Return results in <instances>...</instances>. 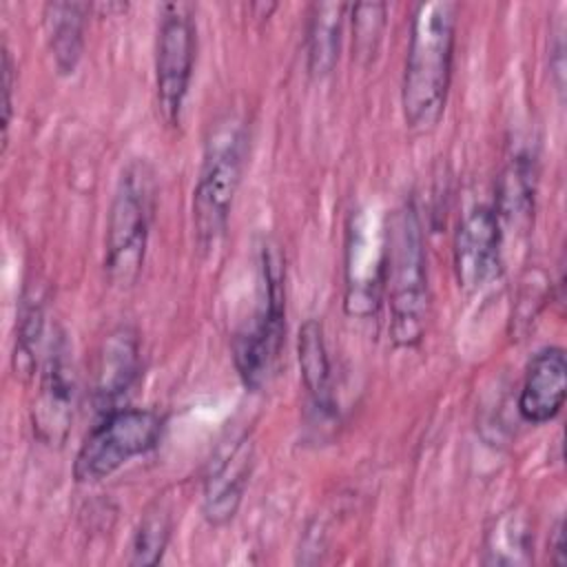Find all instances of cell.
Wrapping results in <instances>:
<instances>
[{
	"mask_svg": "<svg viewBox=\"0 0 567 567\" xmlns=\"http://www.w3.org/2000/svg\"><path fill=\"white\" fill-rule=\"evenodd\" d=\"M297 361L315 423H332L337 419V403L321 321L308 319L301 323L297 334Z\"/></svg>",
	"mask_w": 567,
	"mask_h": 567,
	"instance_id": "14",
	"label": "cell"
},
{
	"mask_svg": "<svg viewBox=\"0 0 567 567\" xmlns=\"http://www.w3.org/2000/svg\"><path fill=\"white\" fill-rule=\"evenodd\" d=\"M567 394V359L558 346L540 348L527 363L520 394L518 414L525 423L543 425L554 421Z\"/></svg>",
	"mask_w": 567,
	"mask_h": 567,
	"instance_id": "13",
	"label": "cell"
},
{
	"mask_svg": "<svg viewBox=\"0 0 567 567\" xmlns=\"http://www.w3.org/2000/svg\"><path fill=\"white\" fill-rule=\"evenodd\" d=\"M173 534V514L164 501H155L142 514L128 547V565L153 567L164 558Z\"/></svg>",
	"mask_w": 567,
	"mask_h": 567,
	"instance_id": "19",
	"label": "cell"
},
{
	"mask_svg": "<svg viewBox=\"0 0 567 567\" xmlns=\"http://www.w3.org/2000/svg\"><path fill=\"white\" fill-rule=\"evenodd\" d=\"M75 374L64 332L58 330L42 361L38 392L31 408L33 434L49 447H62L75 412Z\"/></svg>",
	"mask_w": 567,
	"mask_h": 567,
	"instance_id": "10",
	"label": "cell"
},
{
	"mask_svg": "<svg viewBox=\"0 0 567 567\" xmlns=\"http://www.w3.org/2000/svg\"><path fill=\"white\" fill-rule=\"evenodd\" d=\"M549 69L554 75L556 91H565V27L558 24L551 31V44H549Z\"/></svg>",
	"mask_w": 567,
	"mask_h": 567,
	"instance_id": "23",
	"label": "cell"
},
{
	"mask_svg": "<svg viewBox=\"0 0 567 567\" xmlns=\"http://www.w3.org/2000/svg\"><path fill=\"white\" fill-rule=\"evenodd\" d=\"M458 4L419 2L410 18V38L401 78V109L410 131L436 128L445 113L456 44Z\"/></svg>",
	"mask_w": 567,
	"mask_h": 567,
	"instance_id": "1",
	"label": "cell"
},
{
	"mask_svg": "<svg viewBox=\"0 0 567 567\" xmlns=\"http://www.w3.org/2000/svg\"><path fill=\"white\" fill-rule=\"evenodd\" d=\"M255 465V447L248 434L230 436L213 454L202 485V514L221 527L230 523L244 501Z\"/></svg>",
	"mask_w": 567,
	"mask_h": 567,
	"instance_id": "11",
	"label": "cell"
},
{
	"mask_svg": "<svg viewBox=\"0 0 567 567\" xmlns=\"http://www.w3.org/2000/svg\"><path fill=\"white\" fill-rule=\"evenodd\" d=\"M155 190V173L144 159L128 162L113 190L104 235V272L122 290L133 288L142 275Z\"/></svg>",
	"mask_w": 567,
	"mask_h": 567,
	"instance_id": "4",
	"label": "cell"
},
{
	"mask_svg": "<svg viewBox=\"0 0 567 567\" xmlns=\"http://www.w3.org/2000/svg\"><path fill=\"white\" fill-rule=\"evenodd\" d=\"M534 558V525L525 509L509 507L492 518L483 534L481 563L496 567L529 565Z\"/></svg>",
	"mask_w": 567,
	"mask_h": 567,
	"instance_id": "16",
	"label": "cell"
},
{
	"mask_svg": "<svg viewBox=\"0 0 567 567\" xmlns=\"http://www.w3.org/2000/svg\"><path fill=\"white\" fill-rule=\"evenodd\" d=\"M388 334L396 348H416L423 341L430 286L423 226L414 199H405L385 221Z\"/></svg>",
	"mask_w": 567,
	"mask_h": 567,
	"instance_id": "2",
	"label": "cell"
},
{
	"mask_svg": "<svg viewBox=\"0 0 567 567\" xmlns=\"http://www.w3.org/2000/svg\"><path fill=\"white\" fill-rule=\"evenodd\" d=\"M352 20V58L361 66H370L379 53L385 22L388 4L385 2H357L350 7Z\"/></svg>",
	"mask_w": 567,
	"mask_h": 567,
	"instance_id": "20",
	"label": "cell"
},
{
	"mask_svg": "<svg viewBox=\"0 0 567 567\" xmlns=\"http://www.w3.org/2000/svg\"><path fill=\"white\" fill-rule=\"evenodd\" d=\"M536 184H538L536 153L529 146L514 148L496 179L494 213L501 226L525 228L529 224L534 215Z\"/></svg>",
	"mask_w": 567,
	"mask_h": 567,
	"instance_id": "15",
	"label": "cell"
},
{
	"mask_svg": "<svg viewBox=\"0 0 567 567\" xmlns=\"http://www.w3.org/2000/svg\"><path fill=\"white\" fill-rule=\"evenodd\" d=\"M162 430L164 416L155 410L117 408L104 414L73 458V478L78 483H97L113 476L133 458L155 450Z\"/></svg>",
	"mask_w": 567,
	"mask_h": 567,
	"instance_id": "6",
	"label": "cell"
},
{
	"mask_svg": "<svg viewBox=\"0 0 567 567\" xmlns=\"http://www.w3.org/2000/svg\"><path fill=\"white\" fill-rule=\"evenodd\" d=\"M549 554H551V563L554 565H565L567 563V543H565V523L558 520L551 534V543H549Z\"/></svg>",
	"mask_w": 567,
	"mask_h": 567,
	"instance_id": "24",
	"label": "cell"
},
{
	"mask_svg": "<svg viewBox=\"0 0 567 567\" xmlns=\"http://www.w3.org/2000/svg\"><path fill=\"white\" fill-rule=\"evenodd\" d=\"M246 124L237 115L215 120L193 188V235L202 252L215 250L228 228L233 202L241 182Z\"/></svg>",
	"mask_w": 567,
	"mask_h": 567,
	"instance_id": "3",
	"label": "cell"
},
{
	"mask_svg": "<svg viewBox=\"0 0 567 567\" xmlns=\"http://www.w3.org/2000/svg\"><path fill=\"white\" fill-rule=\"evenodd\" d=\"M13 60L4 44L2 49V140H7L11 115H13Z\"/></svg>",
	"mask_w": 567,
	"mask_h": 567,
	"instance_id": "22",
	"label": "cell"
},
{
	"mask_svg": "<svg viewBox=\"0 0 567 567\" xmlns=\"http://www.w3.org/2000/svg\"><path fill=\"white\" fill-rule=\"evenodd\" d=\"M91 7L86 2H47L44 31L47 44L60 75H71L84 51V31Z\"/></svg>",
	"mask_w": 567,
	"mask_h": 567,
	"instance_id": "17",
	"label": "cell"
},
{
	"mask_svg": "<svg viewBox=\"0 0 567 567\" xmlns=\"http://www.w3.org/2000/svg\"><path fill=\"white\" fill-rule=\"evenodd\" d=\"M343 2H315L306 20V66L312 78H326L339 62L346 11Z\"/></svg>",
	"mask_w": 567,
	"mask_h": 567,
	"instance_id": "18",
	"label": "cell"
},
{
	"mask_svg": "<svg viewBox=\"0 0 567 567\" xmlns=\"http://www.w3.org/2000/svg\"><path fill=\"white\" fill-rule=\"evenodd\" d=\"M44 334V308L40 295H24L18 332H16V350H13V368L16 374H31L35 368V352L40 348Z\"/></svg>",
	"mask_w": 567,
	"mask_h": 567,
	"instance_id": "21",
	"label": "cell"
},
{
	"mask_svg": "<svg viewBox=\"0 0 567 567\" xmlns=\"http://www.w3.org/2000/svg\"><path fill=\"white\" fill-rule=\"evenodd\" d=\"M346 290L343 308L350 317L374 315L385 279V224L357 208L346 230Z\"/></svg>",
	"mask_w": 567,
	"mask_h": 567,
	"instance_id": "8",
	"label": "cell"
},
{
	"mask_svg": "<svg viewBox=\"0 0 567 567\" xmlns=\"http://www.w3.org/2000/svg\"><path fill=\"white\" fill-rule=\"evenodd\" d=\"M286 334L284 259L272 246L261 248L259 290L250 319L233 337V361L246 388L259 390L275 370Z\"/></svg>",
	"mask_w": 567,
	"mask_h": 567,
	"instance_id": "5",
	"label": "cell"
},
{
	"mask_svg": "<svg viewBox=\"0 0 567 567\" xmlns=\"http://www.w3.org/2000/svg\"><path fill=\"white\" fill-rule=\"evenodd\" d=\"M142 354L135 328L122 323L106 332L102 339L91 377L93 408L104 416L117 410L120 401L131 392L140 377Z\"/></svg>",
	"mask_w": 567,
	"mask_h": 567,
	"instance_id": "12",
	"label": "cell"
},
{
	"mask_svg": "<svg viewBox=\"0 0 567 567\" xmlns=\"http://www.w3.org/2000/svg\"><path fill=\"white\" fill-rule=\"evenodd\" d=\"M503 226L489 204H472L463 210L452 241L456 284L474 295L487 288L503 266Z\"/></svg>",
	"mask_w": 567,
	"mask_h": 567,
	"instance_id": "9",
	"label": "cell"
},
{
	"mask_svg": "<svg viewBox=\"0 0 567 567\" xmlns=\"http://www.w3.org/2000/svg\"><path fill=\"white\" fill-rule=\"evenodd\" d=\"M197 53L195 9L188 2H166L159 9L155 38L157 106L168 126H177L188 97Z\"/></svg>",
	"mask_w": 567,
	"mask_h": 567,
	"instance_id": "7",
	"label": "cell"
}]
</instances>
